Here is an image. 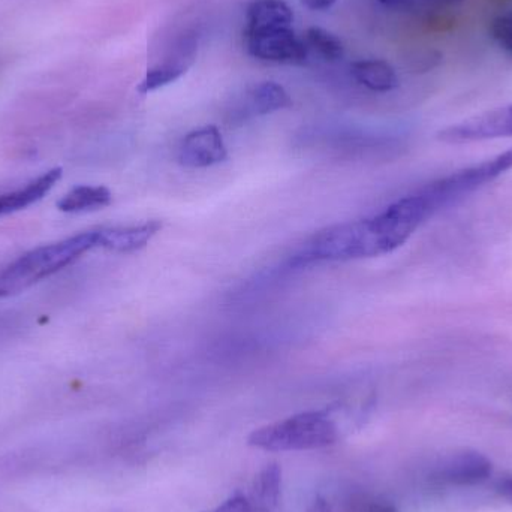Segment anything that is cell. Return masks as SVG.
<instances>
[{
    "label": "cell",
    "mask_w": 512,
    "mask_h": 512,
    "mask_svg": "<svg viewBox=\"0 0 512 512\" xmlns=\"http://www.w3.org/2000/svg\"><path fill=\"white\" fill-rule=\"evenodd\" d=\"M99 230L81 233L53 245L27 252L0 273V298L26 291L45 277L98 248Z\"/></svg>",
    "instance_id": "cell-1"
},
{
    "label": "cell",
    "mask_w": 512,
    "mask_h": 512,
    "mask_svg": "<svg viewBox=\"0 0 512 512\" xmlns=\"http://www.w3.org/2000/svg\"><path fill=\"white\" fill-rule=\"evenodd\" d=\"M339 439L336 421L325 411L301 412L285 420L259 427L248 444L268 453L313 451L331 447Z\"/></svg>",
    "instance_id": "cell-2"
},
{
    "label": "cell",
    "mask_w": 512,
    "mask_h": 512,
    "mask_svg": "<svg viewBox=\"0 0 512 512\" xmlns=\"http://www.w3.org/2000/svg\"><path fill=\"white\" fill-rule=\"evenodd\" d=\"M373 256H379L378 246L369 221L361 219L333 225L313 234L300 254L295 256V262L351 261Z\"/></svg>",
    "instance_id": "cell-3"
},
{
    "label": "cell",
    "mask_w": 512,
    "mask_h": 512,
    "mask_svg": "<svg viewBox=\"0 0 512 512\" xmlns=\"http://www.w3.org/2000/svg\"><path fill=\"white\" fill-rule=\"evenodd\" d=\"M435 215L432 204L418 189L408 197L390 204L384 212L369 218L370 230L375 236L379 255L391 252L405 245L412 234Z\"/></svg>",
    "instance_id": "cell-4"
},
{
    "label": "cell",
    "mask_w": 512,
    "mask_h": 512,
    "mask_svg": "<svg viewBox=\"0 0 512 512\" xmlns=\"http://www.w3.org/2000/svg\"><path fill=\"white\" fill-rule=\"evenodd\" d=\"M512 168V147L499 153L489 161L481 162L474 167L463 168L447 177L433 180L420 188L432 204L435 212L447 209L462 201L478 189L495 182Z\"/></svg>",
    "instance_id": "cell-5"
},
{
    "label": "cell",
    "mask_w": 512,
    "mask_h": 512,
    "mask_svg": "<svg viewBox=\"0 0 512 512\" xmlns=\"http://www.w3.org/2000/svg\"><path fill=\"white\" fill-rule=\"evenodd\" d=\"M245 41L249 53L265 62L300 65L309 51L304 41L297 38L292 26L246 29Z\"/></svg>",
    "instance_id": "cell-6"
},
{
    "label": "cell",
    "mask_w": 512,
    "mask_h": 512,
    "mask_svg": "<svg viewBox=\"0 0 512 512\" xmlns=\"http://www.w3.org/2000/svg\"><path fill=\"white\" fill-rule=\"evenodd\" d=\"M504 137H512V104L469 117L438 132V140L447 144H466Z\"/></svg>",
    "instance_id": "cell-7"
},
{
    "label": "cell",
    "mask_w": 512,
    "mask_h": 512,
    "mask_svg": "<svg viewBox=\"0 0 512 512\" xmlns=\"http://www.w3.org/2000/svg\"><path fill=\"white\" fill-rule=\"evenodd\" d=\"M282 471L279 465L265 466L246 492L231 496L215 510L206 512H274L279 505Z\"/></svg>",
    "instance_id": "cell-8"
},
{
    "label": "cell",
    "mask_w": 512,
    "mask_h": 512,
    "mask_svg": "<svg viewBox=\"0 0 512 512\" xmlns=\"http://www.w3.org/2000/svg\"><path fill=\"white\" fill-rule=\"evenodd\" d=\"M228 158L227 146L221 131L209 125L195 129L183 138L179 147L180 165L188 168H209Z\"/></svg>",
    "instance_id": "cell-9"
},
{
    "label": "cell",
    "mask_w": 512,
    "mask_h": 512,
    "mask_svg": "<svg viewBox=\"0 0 512 512\" xmlns=\"http://www.w3.org/2000/svg\"><path fill=\"white\" fill-rule=\"evenodd\" d=\"M493 465L486 456L474 451L456 454L444 463L438 480L457 487L478 486L492 477Z\"/></svg>",
    "instance_id": "cell-10"
},
{
    "label": "cell",
    "mask_w": 512,
    "mask_h": 512,
    "mask_svg": "<svg viewBox=\"0 0 512 512\" xmlns=\"http://www.w3.org/2000/svg\"><path fill=\"white\" fill-rule=\"evenodd\" d=\"M195 50H197L195 42L192 39H185L179 47H176L173 56L168 57L165 62L159 63L155 68L147 71L146 77L138 86V92H155V90L179 80L191 68L192 62H194Z\"/></svg>",
    "instance_id": "cell-11"
},
{
    "label": "cell",
    "mask_w": 512,
    "mask_h": 512,
    "mask_svg": "<svg viewBox=\"0 0 512 512\" xmlns=\"http://www.w3.org/2000/svg\"><path fill=\"white\" fill-rule=\"evenodd\" d=\"M162 230L159 221H150L135 227L105 228L99 230L98 248L129 254L146 248L150 240Z\"/></svg>",
    "instance_id": "cell-12"
},
{
    "label": "cell",
    "mask_w": 512,
    "mask_h": 512,
    "mask_svg": "<svg viewBox=\"0 0 512 512\" xmlns=\"http://www.w3.org/2000/svg\"><path fill=\"white\" fill-rule=\"evenodd\" d=\"M60 179H62V168H53L38 179L27 183L24 188L0 195V216L26 209L36 201L42 200V197L48 194Z\"/></svg>",
    "instance_id": "cell-13"
},
{
    "label": "cell",
    "mask_w": 512,
    "mask_h": 512,
    "mask_svg": "<svg viewBox=\"0 0 512 512\" xmlns=\"http://www.w3.org/2000/svg\"><path fill=\"white\" fill-rule=\"evenodd\" d=\"M351 71L355 80L372 92L387 93L399 86L396 71L385 60H358L352 63Z\"/></svg>",
    "instance_id": "cell-14"
},
{
    "label": "cell",
    "mask_w": 512,
    "mask_h": 512,
    "mask_svg": "<svg viewBox=\"0 0 512 512\" xmlns=\"http://www.w3.org/2000/svg\"><path fill=\"white\" fill-rule=\"evenodd\" d=\"M246 20V29L292 26L294 14L288 3L283 0H255L249 5Z\"/></svg>",
    "instance_id": "cell-15"
},
{
    "label": "cell",
    "mask_w": 512,
    "mask_h": 512,
    "mask_svg": "<svg viewBox=\"0 0 512 512\" xmlns=\"http://www.w3.org/2000/svg\"><path fill=\"white\" fill-rule=\"evenodd\" d=\"M113 201L110 189L105 186H77L57 203L62 212L77 213L104 209Z\"/></svg>",
    "instance_id": "cell-16"
},
{
    "label": "cell",
    "mask_w": 512,
    "mask_h": 512,
    "mask_svg": "<svg viewBox=\"0 0 512 512\" xmlns=\"http://www.w3.org/2000/svg\"><path fill=\"white\" fill-rule=\"evenodd\" d=\"M292 99L280 84L265 81L258 84L251 93V108L258 116L276 113L291 107Z\"/></svg>",
    "instance_id": "cell-17"
},
{
    "label": "cell",
    "mask_w": 512,
    "mask_h": 512,
    "mask_svg": "<svg viewBox=\"0 0 512 512\" xmlns=\"http://www.w3.org/2000/svg\"><path fill=\"white\" fill-rule=\"evenodd\" d=\"M304 44L307 45V48L318 51L327 60H337L343 56L342 41L321 27L307 29L306 35H304Z\"/></svg>",
    "instance_id": "cell-18"
},
{
    "label": "cell",
    "mask_w": 512,
    "mask_h": 512,
    "mask_svg": "<svg viewBox=\"0 0 512 512\" xmlns=\"http://www.w3.org/2000/svg\"><path fill=\"white\" fill-rule=\"evenodd\" d=\"M346 512H399L390 502L369 495H354L346 502Z\"/></svg>",
    "instance_id": "cell-19"
},
{
    "label": "cell",
    "mask_w": 512,
    "mask_h": 512,
    "mask_svg": "<svg viewBox=\"0 0 512 512\" xmlns=\"http://www.w3.org/2000/svg\"><path fill=\"white\" fill-rule=\"evenodd\" d=\"M492 38L512 54V14L499 15L490 24Z\"/></svg>",
    "instance_id": "cell-20"
},
{
    "label": "cell",
    "mask_w": 512,
    "mask_h": 512,
    "mask_svg": "<svg viewBox=\"0 0 512 512\" xmlns=\"http://www.w3.org/2000/svg\"><path fill=\"white\" fill-rule=\"evenodd\" d=\"M336 2L337 0H301V3L307 6V8L312 9V11H325V9H330Z\"/></svg>",
    "instance_id": "cell-21"
},
{
    "label": "cell",
    "mask_w": 512,
    "mask_h": 512,
    "mask_svg": "<svg viewBox=\"0 0 512 512\" xmlns=\"http://www.w3.org/2000/svg\"><path fill=\"white\" fill-rule=\"evenodd\" d=\"M306 512H333V510H331L330 505H328V502L325 501V499L316 498L315 501H313V504L307 508Z\"/></svg>",
    "instance_id": "cell-22"
},
{
    "label": "cell",
    "mask_w": 512,
    "mask_h": 512,
    "mask_svg": "<svg viewBox=\"0 0 512 512\" xmlns=\"http://www.w3.org/2000/svg\"><path fill=\"white\" fill-rule=\"evenodd\" d=\"M501 493L504 495V498H507L508 501L512 502V478L511 480H507L504 484H502Z\"/></svg>",
    "instance_id": "cell-23"
},
{
    "label": "cell",
    "mask_w": 512,
    "mask_h": 512,
    "mask_svg": "<svg viewBox=\"0 0 512 512\" xmlns=\"http://www.w3.org/2000/svg\"><path fill=\"white\" fill-rule=\"evenodd\" d=\"M379 2L384 3L387 6H399L402 3H405L406 0H379Z\"/></svg>",
    "instance_id": "cell-24"
},
{
    "label": "cell",
    "mask_w": 512,
    "mask_h": 512,
    "mask_svg": "<svg viewBox=\"0 0 512 512\" xmlns=\"http://www.w3.org/2000/svg\"><path fill=\"white\" fill-rule=\"evenodd\" d=\"M436 2L444 3V5H457V3L465 2V0H436Z\"/></svg>",
    "instance_id": "cell-25"
}]
</instances>
